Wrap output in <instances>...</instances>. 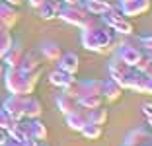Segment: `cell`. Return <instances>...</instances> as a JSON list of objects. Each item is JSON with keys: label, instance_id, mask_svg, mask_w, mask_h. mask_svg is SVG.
I'll use <instances>...</instances> for the list:
<instances>
[{"label": "cell", "instance_id": "6da1fadb", "mask_svg": "<svg viewBox=\"0 0 152 146\" xmlns=\"http://www.w3.org/2000/svg\"><path fill=\"white\" fill-rule=\"evenodd\" d=\"M80 39H82V47L98 55L111 53V49L115 47L113 31L105 23H99V26H94V27H84Z\"/></svg>", "mask_w": 152, "mask_h": 146}, {"label": "cell", "instance_id": "7a4b0ae2", "mask_svg": "<svg viewBox=\"0 0 152 146\" xmlns=\"http://www.w3.org/2000/svg\"><path fill=\"white\" fill-rule=\"evenodd\" d=\"M6 90L12 96H29V93H33V88L27 84L26 74L20 68H8L6 70Z\"/></svg>", "mask_w": 152, "mask_h": 146}, {"label": "cell", "instance_id": "3957f363", "mask_svg": "<svg viewBox=\"0 0 152 146\" xmlns=\"http://www.w3.org/2000/svg\"><path fill=\"white\" fill-rule=\"evenodd\" d=\"M102 20L109 29L115 31V33H119V35H131V33H133V23H131L129 20L121 14V10L115 8V6H113L107 14H103Z\"/></svg>", "mask_w": 152, "mask_h": 146}, {"label": "cell", "instance_id": "277c9868", "mask_svg": "<svg viewBox=\"0 0 152 146\" xmlns=\"http://www.w3.org/2000/svg\"><path fill=\"white\" fill-rule=\"evenodd\" d=\"M90 14L84 10V6L80 4H66L61 8V12H58L57 18H61L64 23H70V26H76V27H82L86 23V20H88Z\"/></svg>", "mask_w": 152, "mask_h": 146}, {"label": "cell", "instance_id": "5b68a950", "mask_svg": "<svg viewBox=\"0 0 152 146\" xmlns=\"http://www.w3.org/2000/svg\"><path fill=\"white\" fill-rule=\"evenodd\" d=\"M117 58L121 62H125L127 66L134 68L140 61L144 58V51L137 45H131V43H121V49L117 51Z\"/></svg>", "mask_w": 152, "mask_h": 146}, {"label": "cell", "instance_id": "8992f818", "mask_svg": "<svg viewBox=\"0 0 152 146\" xmlns=\"http://www.w3.org/2000/svg\"><path fill=\"white\" fill-rule=\"evenodd\" d=\"M107 70H109V78H111V80H115V82H117V84H119L123 90H127L129 78H131V74H133V68H131V66H127L125 62H121L119 58H115V61H111V62H109Z\"/></svg>", "mask_w": 152, "mask_h": 146}, {"label": "cell", "instance_id": "52a82bcc", "mask_svg": "<svg viewBox=\"0 0 152 146\" xmlns=\"http://www.w3.org/2000/svg\"><path fill=\"white\" fill-rule=\"evenodd\" d=\"M117 8L121 10V14L125 18L140 16V14H144L150 8V0H119V6Z\"/></svg>", "mask_w": 152, "mask_h": 146}, {"label": "cell", "instance_id": "ba28073f", "mask_svg": "<svg viewBox=\"0 0 152 146\" xmlns=\"http://www.w3.org/2000/svg\"><path fill=\"white\" fill-rule=\"evenodd\" d=\"M88 113H90V109H84V107L78 105L74 111H70L68 115H64V117H66V127L70 128V131L80 133L82 127L88 123Z\"/></svg>", "mask_w": 152, "mask_h": 146}, {"label": "cell", "instance_id": "9c48e42d", "mask_svg": "<svg viewBox=\"0 0 152 146\" xmlns=\"http://www.w3.org/2000/svg\"><path fill=\"white\" fill-rule=\"evenodd\" d=\"M4 109L12 115L14 121L26 119V115H23V96H10L4 101Z\"/></svg>", "mask_w": 152, "mask_h": 146}, {"label": "cell", "instance_id": "30bf717a", "mask_svg": "<svg viewBox=\"0 0 152 146\" xmlns=\"http://www.w3.org/2000/svg\"><path fill=\"white\" fill-rule=\"evenodd\" d=\"M41 113H43V103H41L33 93L23 96V115H26V119L41 117Z\"/></svg>", "mask_w": 152, "mask_h": 146}, {"label": "cell", "instance_id": "8fae6325", "mask_svg": "<svg viewBox=\"0 0 152 146\" xmlns=\"http://www.w3.org/2000/svg\"><path fill=\"white\" fill-rule=\"evenodd\" d=\"M58 68L76 76L78 70H80V57L76 53H63L61 58H58Z\"/></svg>", "mask_w": 152, "mask_h": 146}, {"label": "cell", "instance_id": "7c38bea8", "mask_svg": "<svg viewBox=\"0 0 152 146\" xmlns=\"http://www.w3.org/2000/svg\"><path fill=\"white\" fill-rule=\"evenodd\" d=\"M102 96H103V101H117L121 96H123V88H121L119 84H117L115 80L107 78V80H103V86H102Z\"/></svg>", "mask_w": 152, "mask_h": 146}, {"label": "cell", "instance_id": "4fadbf2b", "mask_svg": "<svg viewBox=\"0 0 152 146\" xmlns=\"http://www.w3.org/2000/svg\"><path fill=\"white\" fill-rule=\"evenodd\" d=\"M18 20H20V14L16 12V8L14 6H10V4H2L0 2V23L6 27V29H12L16 23H18Z\"/></svg>", "mask_w": 152, "mask_h": 146}, {"label": "cell", "instance_id": "5bb4252c", "mask_svg": "<svg viewBox=\"0 0 152 146\" xmlns=\"http://www.w3.org/2000/svg\"><path fill=\"white\" fill-rule=\"evenodd\" d=\"M61 8H63V4H61V0H45L43 4L39 6V18L41 20H55L58 16V12H61Z\"/></svg>", "mask_w": 152, "mask_h": 146}, {"label": "cell", "instance_id": "9a60e30c", "mask_svg": "<svg viewBox=\"0 0 152 146\" xmlns=\"http://www.w3.org/2000/svg\"><path fill=\"white\" fill-rule=\"evenodd\" d=\"M39 51H41V57H43L47 62H58V58H61V55H63L61 45L55 43V41H45V43L39 47Z\"/></svg>", "mask_w": 152, "mask_h": 146}, {"label": "cell", "instance_id": "2e32d148", "mask_svg": "<svg viewBox=\"0 0 152 146\" xmlns=\"http://www.w3.org/2000/svg\"><path fill=\"white\" fill-rule=\"evenodd\" d=\"M27 125H29V134L33 138H37L39 142H45L47 137H49V131H47V125L41 121V117H35V119H27Z\"/></svg>", "mask_w": 152, "mask_h": 146}, {"label": "cell", "instance_id": "e0dca14e", "mask_svg": "<svg viewBox=\"0 0 152 146\" xmlns=\"http://www.w3.org/2000/svg\"><path fill=\"white\" fill-rule=\"evenodd\" d=\"M148 140H150V133H148L146 128H134V131H131L127 134L123 146H142Z\"/></svg>", "mask_w": 152, "mask_h": 146}, {"label": "cell", "instance_id": "ac0fdd59", "mask_svg": "<svg viewBox=\"0 0 152 146\" xmlns=\"http://www.w3.org/2000/svg\"><path fill=\"white\" fill-rule=\"evenodd\" d=\"M113 6L109 4L107 0H86L84 2V10L92 16H103V14H107Z\"/></svg>", "mask_w": 152, "mask_h": 146}, {"label": "cell", "instance_id": "d6986e66", "mask_svg": "<svg viewBox=\"0 0 152 146\" xmlns=\"http://www.w3.org/2000/svg\"><path fill=\"white\" fill-rule=\"evenodd\" d=\"M23 51L22 47H18V45H12V47L6 51V55L2 57V61L8 64V68H20V62H22L23 58Z\"/></svg>", "mask_w": 152, "mask_h": 146}, {"label": "cell", "instance_id": "ffe728a7", "mask_svg": "<svg viewBox=\"0 0 152 146\" xmlns=\"http://www.w3.org/2000/svg\"><path fill=\"white\" fill-rule=\"evenodd\" d=\"M57 107H58V111H61L63 115H68L70 111H74L76 107H78V101H76V97L68 96L66 92L61 90V93L57 96Z\"/></svg>", "mask_w": 152, "mask_h": 146}, {"label": "cell", "instance_id": "44dd1931", "mask_svg": "<svg viewBox=\"0 0 152 146\" xmlns=\"http://www.w3.org/2000/svg\"><path fill=\"white\" fill-rule=\"evenodd\" d=\"M74 78H76L74 74H68V72H64V70H61V68H57V70H53V72L49 74V84L55 86V88H61V90H63L64 86L70 84Z\"/></svg>", "mask_w": 152, "mask_h": 146}, {"label": "cell", "instance_id": "7402d4cb", "mask_svg": "<svg viewBox=\"0 0 152 146\" xmlns=\"http://www.w3.org/2000/svg\"><path fill=\"white\" fill-rule=\"evenodd\" d=\"M76 101L84 109H94V107L103 105V96L102 93H82V96L76 97Z\"/></svg>", "mask_w": 152, "mask_h": 146}, {"label": "cell", "instance_id": "603a6c76", "mask_svg": "<svg viewBox=\"0 0 152 146\" xmlns=\"http://www.w3.org/2000/svg\"><path fill=\"white\" fill-rule=\"evenodd\" d=\"M29 134V125H27V121L26 119H22V121H14V125L8 128V137L10 138H14V140H20L22 142L23 138Z\"/></svg>", "mask_w": 152, "mask_h": 146}, {"label": "cell", "instance_id": "cb8c5ba5", "mask_svg": "<svg viewBox=\"0 0 152 146\" xmlns=\"http://www.w3.org/2000/svg\"><path fill=\"white\" fill-rule=\"evenodd\" d=\"M146 76L140 74V72H137L133 68V74H131L129 78V84H127V90H133V92L137 93H144V86H146Z\"/></svg>", "mask_w": 152, "mask_h": 146}, {"label": "cell", "instance_id": "d4e9b609", "mask_svg": "<svg viewBox=\"0 0 152 146\" xmlns=\"http://www.w3.org/2000/svg\"><path fill=\"white\" fill-rule=\"evenodd\" d=\"M20 70H23V72L41 70V62L37 58V55L35 53H23V58L20 62Z\"/></svg>", "mask_w": 152, "mask_h": 146}, {"label": "cell", "instance_id": "484cf974", "mask_svg": "<svg viewBox=\"0 0 152 146\" xmlns=\"http://www.w3.org/2000/svg\"><path fill=\"white\" fill-rule=\"evenodd\" d=\"M102 86H103V80H96V78L80 80V92H78V96H82V93H102Z\"/></svg>", "mask_w": 152, "mask_h": 146}, {"label": "cell", "instance_id": "4316f807", "mask_svg": "<svg viewBox=\"0 0 152 146\" xmlns=\"http://www.w3.org/2000/svg\"><path fill=\"white\" fill-rule=\"evenodd\" d=\"M107 119H109V113H107V109H105L103 105L94 107V109H90V113H88V121L99 125V127H103V125L107 123Z\"/></svg>", "mask_w": 152, "mask_h": 146}, {"label": "cell", "instance_id": "83f0119b", "mask_svg": "<svg viewBox=\"0 0 152 146\" xmlns=\"http://www.w3.org/2000/svg\"><path fill=\"white\" fill-rule=\"evenodd\" d=\"M82 137L84 138H88V140H98L99 137H102V127L99 125H96V123H86L84 127H82Z\"/></svg>", "mask_w": 152, "mask_h": 146}, {"label": "cell", "instance_id": "f1b7e54d", "mask_svg": "<svg viewBox=\"0 0 152 146\" xmlns=\"http://www.w3.org/2000/svg\"><path fill=\"white\" fill-rule=\"evenodd\" d=\"M12 45H14V41H12L10 31L8 29H2V31H0V61H2V57L6 55V51H8Z\"/></svg>", "mask_w": 152, "mask_h": 146}, {"label": "cell", "instance_id": "f546056e", "mask_svg": "<svg viewBox=\"0 0 152 146\" xmlns=\"http://www.w3.org/2000/svg\"><path fill=\"white\" fill-rule=\"evenodd\" d=\"M134 70H137V72H140V74H144L146 78H152V61L144 57L142 61H140L139 64L134 66Z\"/></svg>", "mask_w": 152, "mask_h": 146}, {"label": "cell", "instance_id": "4dcf8cb0", "mask_svg": "<svg viewBox=\"0 0 152 146\" xmlns=\"http://www.w3.org/2000/svg\"><path fill=\"white\" fill-rule=\"evenodd\" d=\"M12 125H14L12 115H10L8 111H6L4 107H2V109H0V128H6V131H8V128L12 127Z\"/></svg>", "mask_w": 152, "mask_h": 146}, {"label": "cell", "instance_id": "1f68e13d", "mask_svg": "<svg viewBox=\"0 0 152 146\" xmlns=\"http://www.w3.org/2000/svg\"><path fill=\"white\" fill-rule=\"evenodd\" d=\"M139 45L142 51H152V33H146L139 39Z\"/></svg>", "mask_w": 152, "mask_h": 146}, {"label": "cell", "instance_id": "d6a6232c", "mask_svg": "<svg viewBox=\"0 0 152 146\" xmlns=\"http://www.w3.org/2000/svg\"><path fill=\"white\" fill-rule=\"evenodd\" d=\"M22 146H39V140H37V138H33L31 134H27V137L22 140Z\"/></svg>", "mask_w": 152, "mask_h": 146}, {"label": "cell", "instance_id": "836d02e7", "mask_svg": "<svg viewBox=\"0 0 152 146\" xmlns=\"http://www.w3.org/2000/svg\"><path fill=\"white\" fill-rule=\"evenodd\" d=\"M8 131H6V128H0V146H4V142L8 140Z\"/></svg>", "mask_w": 152, "mask_h": 146}, {"label": "cell", "instance_id": "e575fe53", "mask_svg": "<svg viewBox=\"0 0 152 146\" xmlns=\"http://www.w3.org/2000/svg\"><path fill=\"white\" fill-rule=\"evenodd\" d=\"M43 2H45V0H27V4H29V6H31V8H39V6L41 4H43Z\"/></svg>", "mask_w": 152, "mask_h": 146}, {"label": "cell", "instance_id": "d590c367", "mask_svg": "<svg viewBox=\"0 0 152 146\" xmlns=\"http://www.w3.org/2000/svg\"><path fill=\"white\" fill-rule=\"evenodd\" d=\"M4 146H22V142H20V140H14V138H8V140L4 142Z\"/></svg>", "mask_w": 152, "mask_h": 146}, {"label": "cell", "instance_id": "8d00e7d4", "mask_svg": "<svg viewBox=\"0 0 152 146\" xmlns=\"http://www.w3.org/2000/svg\"><path fill=\"white\" fill-rule=\"evenodd\" d=\"M144 93H150L152 96V78L146 80V86H144Z\"/></svg>", "mask_w": 152, "mask_h": 146}, {"label": "cell", "instance_id": "74e56055", "mask_svg": "<svg viewBox=\"0 0 152 146\" xmlns=\"http://www.w3.org/2000/svg\"><path fill=\"white\" fill-rule=\"evenodd\" d=\"M6 4H10V6H14V8H16V6H20L23 2V0H4Z\"/></svg>", "mask_w": 152, "mask_h": 146}, {"label": "cell", "instance_id": "f35d334b", "mask_svg": "<svg viewBox=\"0 0 152 146\" xmlns=\"http://www.w3.org/2000/svg\"><path fill=\"white\" fill-rule=\"evenodd\" d=\"M63 2H64V4H72V6H74V4H80V0H63Z\"/></svg>", "mask_w": 152, "mask_h": 146}, {"label": "cell", "instance_id": "ab89813d", "mask_svg": "<svg viewBox=\"0 0 152 146\" xmlns=\"http://www.w3.org/2000/svg\"><path fill=\"white\" fill-rule=\"evenodd\" d=\"M144 57H146V58H150V61H152V51H144Z\"/></svg>", "mask_w": 152, "mask_h": 146}, {"label": "cell", "instance_id": "60d3db41", "mask_svg": "<svg viewBox=\"0 0 152 146\" xmlns=\"http://www.w3.org/2000/svg\"><path fill=\"white\" fill-rule=\"evenodd\" d=\"M150 137H152V134H150ZM142 146H152V140H148L146 144H142Z\"/></svg>", "mask_w": 152, "mask_h": 146}, {"label": "cell", "instance_id": "b9f144b4", "mask_svg": "<svg viewBox=\"0 0 152 146\" xmlns=\"http://www.w3.org/2000/svg\"><path fill=\"white\" fill-rule=\"evenodd\" d=\"M39 146H49V144H45V142H39Z\"/></svg>", "mask_w": 152, "mask_h": 146}, {"label": "cell", "instance_id": "7bdbcfd3", "mask_svg": "<svg viewBox=\"0 0 152 146\" xmlns=\"http://www.w3.org/2000/svg\"><path fill=\"white\" fill-rule=\"evenodd\" d=\"M0 74H2V62H0Z\"/></svg>", "mask_w": 152, "mask_h": 146}]
</instances>
